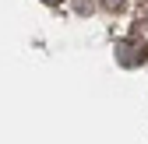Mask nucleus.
<instances>
[{
  "mask_svg": "<svg viewBox=\"0 0 148 144\" xmlns=\"http://www.w3.org/2000/svg\"><path fill=\"white\" fill-rule=\"evenodd\" d=\"M145 46H138V42H131V39H123V42H116V60L123 63V67H138V63H145Z\"/></svg>",
  "mask_w": 148,
  "mask_h": 144,
  "instance_id": "obj_1",
  "label": "nucleus"
},
{
  "mask_svg": "<svg viewBox=\"0 0 148 144\" xmlns=\"http://www.w3.org/2000/svg\"><path fill=\"white\" fill-rule=\"evenodd\" d=\"M102 4H106V7H109V11H120V7H123V4H127V0H102Z\"/></svg>",
  "mask_w": 148,
  "mask_h": 144,
  "instance_id": "obj_2",
  "label": "nucleus"
},
{
  "mask_svg": "<svg viewBox=\"0 0 148 144\" xmlns=\"http://www.w3.org/2000/svg\"><path fill=\"white\" fill-rule=\"evenodd\" d=\"M42 4H57V0H42Z\"/></svg>",
  "mask_w": 148,
  "mask_h": 144,
  "instance_id": "obj_3",
  "label": "nucleus"
}]
</instances>
